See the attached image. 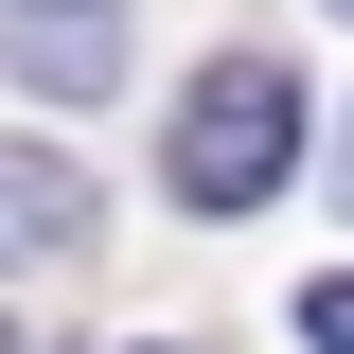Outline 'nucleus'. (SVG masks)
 <instances>
[{
    "mask_svg": "<svg viewBox=\"0 0 354 354\" xmlns=\"http://www.w3.org/2000/svg\"><path fill=\"white\" fill-rule=\"evenodd\" d=\"M337 18H354V0H337Z\"/></svg>",
    "mask_w": 354,
    "mask_h": 354,
    "instance_id": "423d86ee",
    "label": "nucleus"
},
{
    "mask_svg": "<svg viewBox=\"0 0 354 354\" xmlns=\"http://www.w3.org/2000/svg\"><path fill=\"white\" fill-rule=\"evenodd\" d=\"M301 354H354V266H337V283L301 301Z\"/></svg>",
    "mask_w": 354,
    "mask_h": 354,
    "instance_id": "20e7f679",
    "label": "nucleus"
},
{
    "mask_svg": "<svg viewBox=\"0 0 354 354\" xmlns=\"http://www.w3.org/2000/svg\"><path fill=\"white\" fill-rule=\"evenodd\" d=\"M106 53H124V36H106L88 0H18V71H36V88H106Z\"/></svg>",
    "mask_w": 354,
    "mask_h": 354,
    "instance_id": "7ed1b4c3",
    "label": "nucleus"
},
{
    "mask_svg": "<svg viewBox=\"0 0 354 354\" xmlns=\"http://www.w3.org/2000/svg\"><path fill=\"white\" fill-rule=\"evenodd\" d=\"M0 213H18V283H71L88 195H71V160H53V142H0Z\"/></svg>",
    "mask_w": 354,
    "mask_h": 354,
    "instance_id": "f03ea898",
    "label": "nucleus"
},
{
    "mask_svg": "<svg viewBox=\"0 0 354 354\" xmlns=\"http://www.w3.org/2000/svg\"><path fill=\"white\" fill-rule=\"evenodd\" d=\"M301 71L283 53H213V71L177 88V142H160V177H177V213H266L283 177H301Z\"/></svg>",
    "mask_w": 354,
    "mask_h": 354,
    "instance_id": "f257e3e1",
    "label": "nucleus"
},
{
    "mask_svg": "<svg viewBox=\"0 0 354 354\" xmlns=\"http://www.w3.org/2000/svg\"><path fill=\"white\" fill-rule=\"evenodd\" d=\"M337 195H354V160H337Z\"/></svg>",
    "mask_w": 354,
    "mask_h": 354,
    "instance_id": "39448f33",
    "label": "nucleus"
}]
</instances>
